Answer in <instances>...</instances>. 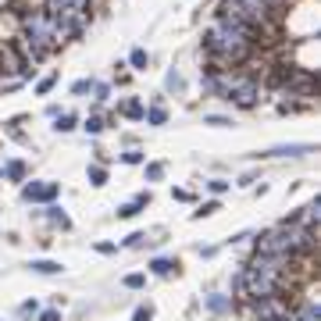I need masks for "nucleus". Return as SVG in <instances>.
Wrapping results in <instances>:
<instances>
[{
  "mask_svg": "<svg viewBox=\"0 0 321 321\" xmlns=\"http://www.w3.org/2000/svg\"><path fill=\"white\" fill-rule=\"evenodd\" d=\"M89 182H93V186H104V182H107V171H104L100 164H93V168H89Z\"/></svg>",
  "mask_w": 321,
  "mask_h": 321,
  "instance_id": "obj_8",
  "label": "nucleus"
},
{
  "mask_svg": "<svg viewBox=\"0 0 321 321\" xmlns=\"http://www.w3.org/2000/svg\"><path fill=\"white\" fill-rule=\"evenodd\" d=\"M207 186H211V193H225V182H222V178H214V182H207Z\"/></svg>",
  "mask_w": 321,
  "mask_h": 321,
  "instance_id": "obj_20",
  "label": "nucleus"
},
{
  "mask_svg": "<svg viewBox=\"0 0 321 321\" xmlns=\"http://www.w3.org/2000/svg\"><path fill=\"white\" fill-rule=\"evenodd\" d=\"M22 196H25V200H54V196H57V186H54V182H29V186L22 189Z\"/></svg>",
  "mask_w": 321,
  "mask_h": 321,
  "instance_id": "obj_2",
  "label": "nucleus"
},
{
  "mask_svg": "<svg viewBox=\"0 0 321 321\" xmlns=\"http://www.w3.org/2000/svg\"><path fill=\"white\" fill-rule=\"evenodd\" d=\"M314 147H307V143H293V147H275V150H268L271 157H286V154H311Z\"/></svg>",
  "mask_w": 321,
  "mask_h": 321,
  "instance_id": "obj_3",
  "label": "nucleus"
},
{
  "mask_svg": "<svg viewBox=\"0 0 321 321\" xmlns=\"http://www.w3.org/2000/svg\"><path fill=\"white\" fill-rule=\"evenodd\" d=\"M43 321H61V314H57V311H47V314H43Z\"/></svg>",
  "mask_w": 321,
  "mask_h": 321,
  "instance_id": "obj_22",
  "label": "nucleus"
},
{
  "mask_svg": "<svg viewBox=\"0 0 321 321\" xmlns=\"http://www.w3.org/2000/svg\"><path fill=\"white\" fill-rule=\"evenodd\" d=\"M50 86H54V75H47V79L39 82V86H36V93H47V89H50Z\"/></svg>",
  "mask_w": 321,
  "mask_h": 321,
  "instance_id": "obj_18",
  "label": "nucleus"
},
{
  "mask_svg": "<svg viewBox=\"0 0 321 321\" xmlns=\"http://www.w3.org/2000/svg\"><path fill=\"white\" fill-rule=\"evenodd\" d=\"M143 239H147V236H143V232H136V236H129V239H125V246H139Z\"/></svg>",
  "mask_w": 321,
  "mask_h": 321,
  "instance_id": "obj_19",
  "label": "nucleus"
},
{
  "mask_svg": "<svg viewBox=\"0 0 321 321\" xmlns=\"http://www.w3.org/2000/svg\"><path fill=\"white\" fill-rule=\"evenodd\" d=\"M22 175H25V164L22 161H11L7 164V178H22Z\"/></svg>",
  "mask_w": 321,
  "mask_h": 321,
  "instance_id": "obj_10",
  "label": "nucleus"
},
{
  "mask_svg": "<svg viewBox=\"0 0 321 321\" xmlns=\"http://www.w3.org/2000/svg\"><path fill=\"white\" fill-rule=\"evenodd\" d=\"M139 207H143L139 200H136V204H125V207L118 211V218H136V214H139Z\"/></svg>",
  "mask_w": 321,
  "mask_h": 321,
  "instance_id": "obj_11",
  "label": "nucleus"
},
{
  "mask_svg": "<svg viewBox=\"0 0 321 321\" xmlns=\"http://www.w3.org/2000/svg\"><path fill=\"white\" fill-rule=\"evenodd\" d=\"M150 268H154L157 275H171V268H178V264H175V260H164V257H161V260H154V264H150Z\"/></svg>",
  "mask_w": 321,
  "mask_h": 321,
  "instance_id": "obj_9",
  "label": "nucleus"
},
{
  "mask_svg": "<svg viewBox=\"0 0 321 321\" xmlns=\"http://www.w3.org/2000/svg\"><path fill=\"white\" fill-rule=\"evenodd\" d=\"M136 321H150V307H139V311H136Z\"/></svg>",
  "mask_w": 321,
  "mask_h": 321,
  "instance_id": "obj_21",
  "label": "nucleus"
},
{
  "mask_svg": "<svg viewBox=\"0 0 321 321\" xmlns=\"http://www.w3.org/2000/svg\"><path fill=\"white\" fill-rule=\"evenodd\" d=\"M32 271H39V275H54V271H61V264H54V260H32Z\"/></svg>",
  "mask_w": 321,
  "mask_h": 321,
  "instance_id": "obj_5",
  "label": "nucleus"
},
{
  "mask_svg": "<svg viewBox=\"0 0 321 321\" xmlns=\"http://www.w3.org/2000/svg\"><path fill=\"white\" fill-rule=\"evenodd\" d=\"M218 211V200H211V204H204L200 211H196V218H207V214H214Z\"/></svg>",
  "mask_w": 321,
  "mask_h": 321,
  "instance_id": "obj_14",
  "label": "nucleus"
},
{
  "mask_svg": "<svg viewBox=\"0 0 321 321\" xmlns=\"http://www.w3.org/2000/svg\"><path fill=\"white\" fill-rule=\"evenodd\" d=\"M161 175H164V164H150L147 168V178H161Z\"/></svg>",
  "mask_w": 321,
  "mask_h": 321,
  "instance_id": "obj_15",
  "label": "nucleus"
},
{
  "mask_svg": "<svg viewBox=\"0 0 321 321\" xmlns=\"http://www.w3.org/2000/svg\"><path fill=\"white\" fill-rule=\"evenodd\" d=\"M125 286H129V289H139V286H143V275H129Z\"/></svg>",
  "mask_w": 321,
  "mask_h": 321,
  "instance_id": "obj_16",
  "label": "nucleus"
},
{
  "mask_svg": "<svg viewBox=\"0 0 321 321\" xmlns=\"http://www.w3.org/2000/svg\"><path fill=\"white\" fill-rule=\"evenodd\" d=\"M122 114H125V118H143V104H139V100H125V104H122Z\"/></svg>",
  "mask_w": 321,
  "mask_h": 321,
  "instance_id": "obj_4",
  "label": "nucleus"
},
{
  "mask_svg": "<svg viewBox=\"0 0 321 321\" xmlns=\"http://www.w3.org/2000/svg\"><path fill=\"white\" fill-rule=\"evenodd\" d=\"M143 114H147V122H150V125H161V122H164V107H161V104H154V107H150V111H143Z\"/></svg>",
  "mask_w": 321,
  "mask_h": 321,
  "instance_id": "obj_7",
  "label": "nucleus"
},
{
  "mask_svg": "<svg viewBox=\"0 0 321 321\" xmlns=\"http://www.w3.org/2000/svg\"><path fill=\"white\" fill-rule=\"evenodd\" d=\"M257 93H260L257 79H253V75H243V72H239V79H236V86H232L229 100H232L236 107H253V104H257Z\"/></svg>",
  "mask_w": 321,
  "mask_h": 321,
  "instance_id": "obj_1",
  "label": "nucleus"
},
{
  "mask_svg": "<svg viewBox=\"0 0 321 321\" xmlns=\"http://www.w3.org/2000/svg\"><path fill=\"white\" fill-rule=\"evenodd\" d=\"M100 129H104V118H96V114H93V118H86V132H93V136H96Z\"/></svg>",
  "mask_w": 321,
  "mask_h": 321,
  "instance_id": "obj_12",
  "label": "nucleus"
},
{
  "mask_svg": "<svg viewBox=\"0 0 321 321\" xmlns=\"http://www.w3.org/2000/svg\"><path fill=\"white\" fill-rule=\"evenodd\" d=\"M139 161H143L139 150H129V154H125V164H139Z\"/></svg>",
  "mask_w": 321,
  "mask_h": 321,
  "instance_id": "obj_17",
  "label": "nucleus"
},
{
  "mask_svg": "<svg viewBox=\"0 0 321 321\" xmlns=\"http://www.w3.org/2000/svg\"><path fill=\"white\" fill-rule=\"evenodd\" d=\"M57 118V132H72L75 129V114H54Z\"/></svg>",
  "mask_w": 321,
  "mask_h": 321,
  "instance_id": "obj_6",
  "label": "nucleus"
},
{
  "mask_svg": "<svg viewBox=\"0 0 321 321\" xmlns=\"http://www.w3.org/2000/svg\"><path fill=\"white\" fill-rule=\"evenodd\" d=\"M132 65L136 68H147V50H132Z\"/></svg>",
  "mask_w": 321,
  "mask_h": 321,
  "instance_id": "obj_13",
  "label": "nucleus"
}]
</instances>
